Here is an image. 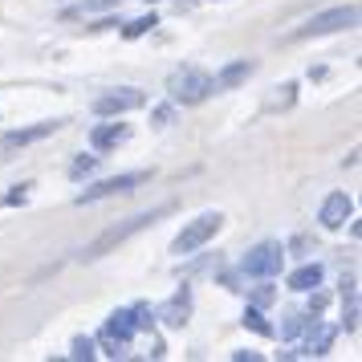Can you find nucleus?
Masks as SVG:
<instances>
[{"label":"nucleus","instance_id":"obj_1","mask_svg":"<svg viewBox=\"0 0 362 362\" xmlns=\"http://www.w3.org/2000/svg\"><path fill=\"white\" fill-rule=\"evenodd\" d=\"M171 212V204H163V208H155V212H139V216H131V220H122V224H110V228L102 232L98 240H90L86 245V252H82V261H98V257H106L110 248H118L122 240H131L134 232H143V228H155L163 216Z\"/></svg>","mask_w":362,"mask_h":362},{"label":"nucleus","instance_id":"obj_2","mask_svg":"<svg viewBox=\"0 0 362 362\" xmlns=\"http://www.w3.org/2000/svg\"><path fill=\"white\" fill-rule=\"evenodd\" d=\"M216 86H212V74H204L199 66H180L171 69L167 78V98L171 106H199L204 98H212Z\"/></svg>","mask_w":362,"mask_h":362},{"label":"nucleus","instance_id":"obj_3","mask_svg":"<svg viewBox=\"0 0 362 362\" xmlns=\"http://www.w3.org/2000/svg\"><path fill=\"white\" fill-rule=\"evenodd\" d=\"M354 25H358V4H342V8H329V13L310 17L297 33H289V41H310V37L342 33V29H354Z\"/></svg>","mask_w":362,"mask_h":362},{"label":"nucleus","instance_id":"obj_4","mask_svg":"<svg viewBox=\"0 0 362 362\" xmlns=\"http://www.w3.org/2000/svg\"><path fill=\"white\" fill-rule=\"evenodd\" d=\"M220 228H224V212H204V216H196V220H192V224H187V228L175 236V240H171V252H175V257H192V252L208 245V240H212Z\"/></svg>","mask_w":362,"mask_h":362},{"label":"nucleus","instance_id":"obj_5","mask_svg":"<svg viewBox=\"0 0 362 362\" xmlns=\"http://www.w3.org/2000/svg\"><path fill=\"white\" fill-rule=\"evenodd\" d=\"M281 264H285V248L277 240H264V245L248 248L245 261H240V273L245 277H277Z\"/></svg>","mask_w":362,"mask_h":362},{"label":"nucleus","instance_id":"obj_6","mask_svg":"<svg viewBox=\"0 0 362 362\" xmlns=\"http://www.w3.org/2000/svg\"><path fill=\"white\" fill-rule=\"evenodd\" d=\"M151 171H127V175H110V180L94 183V187H86L78 204H98V199H110V196H131L139 183H147Z\"/></svg>","mask_w":362,"mask_h":362},{"label":"nucleus","instance_id":"obj_7","mask_svg":"<svg viewBox=\"0 0 362 362\" xmlns=\"http://www.w3.org/2000/svg\"><path fill=\"white\" fill-rule=\"evenodd\" d=\"M143 102H147L143 90L122 86V90H110V94H98V98H94V115L98 118H118V115H127V110H139Z\"/></svg>","mask_w":362,"mask_h":362},{"label":"nucleus","instance_id":"obj_8","mask_svg":"<svg viewBox=\"0 0 362 362\" xmlns=\"http://www.w3.org/2000/svg\"><path fill=\"white\" fill-rule=\"evenodd\" d=\"M155 317H159L163 326H171V329H183L187 322H192V289L180 285L175 297H167L163 305H155Z\"/></svg>","mask_w":362,"mask_h":362},{"label":"nucleus","instance_id":"obj_9","mask_svg":"<svg viewBox=\"0 0 362 362\" xmlns=\"http://www.w3.org/2000/svg\"><path fill=\"white\" fill-rule=\"evenodd\" d=\"M334 338H338V329L313 317L310 326H305V342H301V350H297V354H301V358H322L329 346H334Z\"/></svg>","mask_w":362,"mask_h":362},{"label":"nucleus","instance_id":"obj_10","mask_svg":"<svg viewBox=\"0 0 362 362\" xmlns=\"http://www.w3.org/2000/svg\"><path fill=\"white\" fill-rule=\"evenodd\" d=\"M350 212H354L350 196L346 192H329L326 204H322V212H317V220H322V228H342L346 220H350Z\"/></svg>","mask_w":362,"mask_h":362},{"label":"nucleus","instance_id":"obj_11","mask_svg":"<svg viewBox=\"0 0 362 362\" xmlns=\"http://www.w3.org/2000/svg\"><path fill=\"white\" fill-rule=\"evenodd\" d=\"M62 122H37V127H21V131H8L0 134V147L13 151V147H29V143H41V139H49Z\"/></svg>","mask_w":362,"mask_h":362},{"label":"nucleus","instance_id":"obj_12","mask_svg":"<svg viewBox=\"0 0 362 362\" xmlns=\"http://www.w3.org/2000/svg\"><path fill=\"white\" fill-rule=\"evenodd\" d=\"M127 139H131V127H127V122H102V127L90 131V147L94 151H115V147H122Z\"/></svg>","mask_w":362,"mask_h":362},{"label":"nucleus","instance_id":"obj_13","mask_svg":"<svg viewBox=\"0 0 362 362\" xmlns=\"http://www.w3.org/2000/svg\"><path fill=\"white\" fill-rule=\"evenodd\" d=\"M252 74H257V62H248V57H245V62H232V66L220 69V74L212 78V86H216V90H232V86L248 82Z\"/></svg>","mask_w":362,"mask_h":362},{"label":"nucleus","instance_id":"obj_14","mask_svg":"<svg viewBox=\"0 0 362 362\" xmlns=\"http://www.w3.org/2000/svg\"><path fill=\"white\" fill-rule=\"evenodd\" d=\"M313 285H322V264H317V261L301 264L293 277H289V289H293V293H310Z\"/></svg>","mask_w":362,"mask_h":362},{"label":"nucleus","instance_id":"obj_15","mask_svg":"<svg viewBox=\"0 0 362 362\" xmlns=\"http://www.w3.org/2000/svg\"><path fill=\"white\" fill-rule=\"evenodd\" d=\"M106 334H115V338H127V342H131L134 334H139V329H134V317H131V310H115L110 313V317H106Z\"/></svg>","mask_w":362,"mask_h":362},{"label":"nucleus","instance_id":"obj_16","mask_svg":"<svg viewBox=\"0 0 362 362\" xmlns=\"http://www.w3.org/2000/svg\"><path fill=\"white\" fill-rule=\"evenodd\" d=\"M297 102V82H281L277 94H269V102H264V110H289Z\"/></svg>","mask_w":362,"mask_h":362},{"label":"nucleus","instance_id":"obj_17","mask_svg":"<svg viewBox=\"0 0 362 362\" xmlns=\"http://www.w3.org/2000/svg\"><path fill=\"white\" fill-rule=\"evenodd\" d=\"M240 322H245V329H252V334H261V338H273V334H277V329H273L269 322H264V313L257 310V305H248Z\"/></svg>","mask_w":362,"mask_h":362},{"label":"nucleus","instance_id":"obj_18","mask_svg":"<svg viewBox=\"0 0 362 362\" xmlns=\"http://www.w3.org/2000/svg\"><path fill=\"white\" fill-rule=\"evenodd\" d=\"M317 313H289L285 322H281V338H297V334H305V326H310Z\"/></svg>","mask_w":362,"mask_h":362},{"label":"nucleus","instance_id":"obj_19","mask_svg":"<svg viewBox=\"0 0 362 362\" xmlns=\"http://www.w3.org/2000/svg\"><path fill=\"white\" fill-rule=\"evenodd\" d=\"M98 342H102V354H106V358H127V350H131L127 338H115V334H106V329L98 334Z\"/></svg>","mask_w":362,"mask_h":362},{"label":"nucleus","instance_id":"obj_20","mask_svg":"<svg viewBox=\"0 0 362 362\" xmlns=\"http://www.w3.org/2000/svg\"><path fill=\"white\" fill-rule=\"evenodd\" d=\"M155 25H159V17H155V13H147V17H134V21H127V29H122V37H127V41H134V37L151 33Z\"/></svg>","mask_w":362,"mask_h":362},{"label":"nucleus","instance_id":"obj_21","mask_svg":"<svg viewBox=\"0 0 362 362\" xmlns=\"http://www.w3.org/2000/svg\"><path fill=\"white\" fill-rule=\"evenodd\" d=\"M21 204H29V183H17L13 192L0 196V208H21Z\"/></svg>","mask_w":362,"mask_h":362},{"label":"nucleus","instance_id":"obj_22","mask_svg":"<svg viewBox=\"0 0 362 362\" xmlns=\"http://www.w3.org/2000/svg\"><path fill=\"white\" fill-rule=\"evenodd\" d=\"M273 301H277V289H273V285H257V289L248 293V305H257V310L273 305Z\"/></svg>","mask_w":362,"mask_h":362},{"label":"nucleus","instance_id":"obj_23","mask_svg":"<svg viewBox=\"0 0 362 362\" xmlns=\"http://www.w3.org/2000/svg\"><path fill=\"white\" fill-rule=\"evenodd\" d=\"M94 354H98V346L90 342V338H74V342H69V358H78V362H90L94 358Z\"/></svg>","mask_w":362,"mask_h":362},{"label":"nucleus","instance_id":"obj_24","mask_svg":"<svg viewBox=\"0 0 362 362\" xmlns=\"http://www.w3.org/2000/svg\"><path fill=\"white\" fill-rule=\"evenodd\" d=\"M131 317H134V329L155 326V310H151V305H131Z\"/></svg>","mask_w":362,"mask_h":362},{"label":"nucleus","instance_id":"obj_25","mask_svg":"<svg viewBox=\"0 0 362 362\" xmlns=\"http://www.w3.org/2000/svg\"><path fill=\"white\" fill-rule=\"evenodd\" d=\"M98 167V155H82V159H74V167H69V175L74 180H82V175H90Z\"/></svg>","mask_w":362,"mask_h":362},{"label":"nucleus","instance_id":"obj_26","mask_svg":"<svg viewBox=\"0 0 362 362\" xmlns=\"http://www.w3.org/2000/svg\"><path fill=\"white\" fill-rule=\"evenodd\" d=\"M326 305H329V293H322V289L313 285V289H310V310H305V313H322Z\"/></svg>","mask_w":362,"mask_h":362},{"label":"nucleus","instance_id":"obj_27","mask_svg":"<svg viewBox=\"0 0 362 362\" xmlns=\"http://www.w3.org/2000/svg\"><path fill=\"white\" fill-rule=\"evenodd\" d=\"M212 264H220V252H216V261H212V257H204V261L187 264V269H183V273H187V277H196V273H208V269H212Z\"/></svg>","mask_w":362,"mask_h":362},{"label":"nucleus","instance_id":"obj_28","mask_svg":"<svg viewBox=\"0 0 362 362\" xmlns=\"http://www.w3.org/2000/svg\"><path fill=\"white\" fill-rule=\"evenodd\" d=\"M167 122H171V106H155V110H151V127H159V131H163Z\"/></svg>","mask_w":362,"mask_h":362},{"label":"nucleus","instance_id":"obj_29","mask_svg":"<svg viewBox=\"0 0 362 362\" xmlns=\"http://www.w3.org/2000/svg\"><path fill=\"white\" fill-rule=\"evenodd\" d=\"M232 362H261L257 350H232Z\"/></svg>","mask_w":362,"mask_h":362},{"label":"nucleus","instance_id":"obj_30","mask_svg":"<svg viewBox=\"0 0 362 362\" xmlns=\"http://www.w3.org/2000/svg\"><path fill=\"white\" fill-rule=\"evenodd\" d=\"M147 4H155V0H147Z\"/></svg>","mask_w":362,"mask_h":362}]
</instances>
